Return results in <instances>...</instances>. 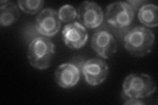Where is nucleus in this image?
<instances>
[{
	"mask_svg": "<svg viewBox=\"0 0 158 105\" xmlns=\"http://www.w3.org/2000/svg\"><path fill=\"white\" fill-rule=\"evenodd\" d=\"M125 104H145L146 103L138 99H128L124 103Z\"/></svg>",
	"mask_w": 158,
	"mask_h": 105,
	"instance_id": "16",
	"label": "nucleus"
},
{
	"mask_svg": "<svg viewBox=\"0 0 158 105\" xmlns=\"http://www.w3.org/2000/svg\"><path fill=\"white\" fill-rule=\"evenodd\" d=\"M36 27L38 32L44 36H55L61 28L58 13L50 8L42 10L36 18Z\"/></svg>",
	"mask_w": 158,
	"mask_h": 105,
	"instance_id": "7",
	"label": "nucleus"
},
{
	"mask_svg": "<svg viewBox=\"0 0 158 105\" xmlns=\"http://www.w3.org/2000/svg\"><path fill=\"white\" fill-rule=\"evenodd\" d=\"M54 54L55 45L51 39L48 37L38 36L29 44L27 57L33 67L43 71L50 66Z\"/></svg>",
	"mask_w": 158,
	"mask_h": 105,
	"instance_id": "3",
	"label": "nucleus"
},
{
	"mask_svg": "<svg viewBox=\"0 0 158 105\" xmlns=\"http://www.w3.org/2000/svg\"><path fill=\"white\" fill-rule=\"evenodd\" d=\"M58 15L61 21L71 22L77 17V11L71 5L66 4L59 9Z\"/></svg>",
	"mask_w": 158,
	"mask_h": 105,
	"instance_id": "14",
	"label": "nucleus"
},
{
	"mask_svg": "<svg viewBox=\"0 0 158 105\" xmlns=\"http://www.w3.org/2000/svg\"><path fill=\"white\" fill-rule=\"evenodd\" d=\"M80 78V70L76 64L69 63L61 64L56 71V83L63 88H71L77 84Z\"/></svg>",
	"mask_w": 158,
	"mask_h": 105,
	"instance_id": "10",
	"label": "nucleus"
},
{
	"mask_svg": "<svg viewBox=\"0 0 158 105\" xmlns=\"http://www.w3.org/2000/svg\"><path fill=\"white\" fill-rule=\"evenodd\" d=\"M77 18L84 26L95 28L103 22V12L98 3L86 1L82 2L78 7Z\"/></svg>",
	"mask_w": 158,
	"mask_h": 105,
	"instance_id": "6",
	"label": "nucleus"
},
{
	"mask_svg": "<svg viewBox=\"0 0 158 105\" xmlns=\"http://www.w3.org/2000/svg\"><path fill=\"white\" fill-rule=\"evenodd\" d=\"M20 16L18 8L13 2L1 1L0 2V24L9 26L17 21Z\"/></svg>",
	"mask_w": 158,
	"mask_h": 105,
	"instance_id": "11",
	"label": "nucleus"
},
{
	"mask_svg": "<svg viewBox=\"0 0 158 105\" xmlns=\"http://www.w3.org/2000/svg\"><path fill=\"white\" fill-rule=\"evenodd\" d=\"M155 35L145 27H136L128 31L124 38L127 51L135 57H144L154 47Z\"/></svg>",
	"mask_w": 158,
	"mask_h": 105,
	"instance_id": "2",
	"label": "nucleus"
},
{
	"mask_svg": "<svg viewBox=\"0 0 158 105\" xmlns=\"http://www.w3.org/2000/svg\"><path fill=\"white\" fill-rule=\"evenodd\" d=\"M18 5L22 11L24 13L35 14L42 9L44 2L42 0H26L18 1Z\"/></svg>",
	"mask_w": 158,
	"mask_h": 105,
	"instance_id": "13",
	"label": "nucleus"
},
{
	"mask_svg": "<svg viewBox=\"0 0 158 105\" xmlns=\"http://www.w3.org/2000/svg\"><path fill=\"white\" fill-rule=\"evenodd\" d=\"M135 11L127 2H117L107 7L106 17L107 22L116 28L129 25L135 17Z\"/></svg>",
	"mask_w": 158,
	"mask_h": 105,
	"instance_id": "4",
	"label": "nucleus"
},
{
	"mask_svg": "<svg viewBox=\"0 0 158 105\" xmlns=\"http://www.w3.org/2000/svg\"><path fill=\"white\" fill-rule=\"evenodd\" d=\"M62 35L64 42L71 49L81 48L88 38L86 28L78 22L67 24L63 30Z\"/></svg>",
	"mask_w": 158,
	"mask_h": 105,
	"instance_id": "9",
	"label": "nucleus"
},
{
	"mask_svg": "<svg viewBox=\"0 0 158 105\" xmlns=\"http://www.w3.org/2000/svg\"><path fill=\"white\" fill-rule=\"evenodd\" d=\"M91 46L99 55L108 59L117 52V43L113 35L106 30L97 31L92 38Z\"/></svg>",
	"mask_w": 158,
	"mask_h": 105,
	"instance_id": "8",
	"label": "nucleus"
},
{
	"mask_svg": "<svg viewBox=\"0 0 158 105\" xmlns=\"http://www.w3.org/2000/svg\"><path fill=\"white\" fill-rule=\"evenodd\" d=\"M158 8L154 4H144L138 11V18L146 26L153 28L158 24Z\"/></svg>",
	"mask_w": 158,
	"mask_h": 105,
	"instance_id": "12",
	"label": "nucleus"
},
{
	"mask_svg": "<svg viewBox=\"0 0 158 105\" xmlns=\"http://www.w3.org/2000/svg\"><path fill=\"white\" fill-rule=\"evenodd\" d=\"M130 6L132 7V9L136 11V9H138L140 6H141V4L143 5L144 3H146V1H127V2Z\"/></svg>",
	"mask_w": 158,
	"mask_h": 105,
	"instance_id": "15",
	"label": "nucleus"
},
{
	"mask_svg": "<svg viewBox=\"0 0 158 105\" xmlns=\"http://www.w3.org/2000/svg\"><path fill=\"white\" fill-rule=\"evenodd\" d=\"M156 90V85L149 75L144 73H133L125 78L123 85L121 97L141 99L151 96Z\"/></svg>",
	"mask_w": 158,
	"mask_h": 105,
	"instance_id": "1",
	"label": "nucleus"
},
{
	"mask_svg": "<svg viewBox=\"0 0 158 105\" xmlns=\"http://www.w3.org/2000/svg\"><path fill=\"white\" fill-rule=\"evenodd\" d=\"M82 72L86 82L92 86H96L106 80L109 74V67L103 61L99 59H92L83 63Z\"/></svg>",
	"mask_w": 158,
	"mask_h": 105,
	"instance_id": "5",
	"label": "nucleus"
}]
</instances>
